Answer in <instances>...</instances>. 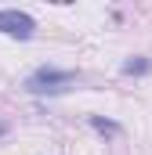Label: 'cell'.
<instances>
[{
	"label": "cell",
	"instance_id": "obj_5",
	"mask_svg": "<svg viewBox=\"0 0 152 155\" xmlns=\"http://www.w3.org/2000/svg\"><path fill=\"white\" fill-rule=\"evenodd\" d=\"M0 137H7V123H0Z\"/></svg>",
	"mask_w": 152,
	"mask_h": 155
},
{
	"label": "cell",
	"instance_id": "obj_1",
	"mask_svg": "<svg viewBox=\"0 0 152 155\" xmlns=\"http://www.w3.org/2000/svg\"><path fill=\"white\" fill-rule=\"evenodd\" d=\"M76 83V72H65V69H36L33 76L26 79V90L29 94H62Z\"/></svg>",
	"mask_w": 152,
	"mask_h": 155
},
{
	"label": "cell",
	"instance_id": "obj_2",
	"mask_svg": "<svg viewBox=\"0 0 152 155\" xmlns=\"http://www.w3.org/2000/svg\"><path fill=\"white\" fill-rule=\"evenodd\" d=\"M33 29H36L33 15H26V11H15V7L0 11V33H4V36H18V40H29V36H33Z\"/></svg>",
	"mask_w": 152,
	"mask_h": 155
},
{
	"label": "cell",
	"instance_id": "obj_4",
	"mask_svg": "<svg viewBox=\"0 0 152 155\" xmlns=\"http://www.w3.org/2000/svg\"><path fill=\"white\" fill-rule=\"evenodd\" d=\"M91 126L98 130V134H105V137H119L123 134V126L112 123V119H102V116H91Z\"/></svg>",
	"mask_w": 152,
	"mask_h": 155
},
{
	"label": "cell",
	"instance_id": "obj_3",
	"mask_svg": "<svg viewBox=\"0 0 152 155\" xmlns=\"http://www.w3.org/2000/svg\"><path fill=\"white\" fill-rule=\"evenodd\" d=\"M149 72H152V58H145V54L123 61V76H149Z\"/></svg>",
	"mask_w": 152,
	"mask_h": 155
}]
</instances>
